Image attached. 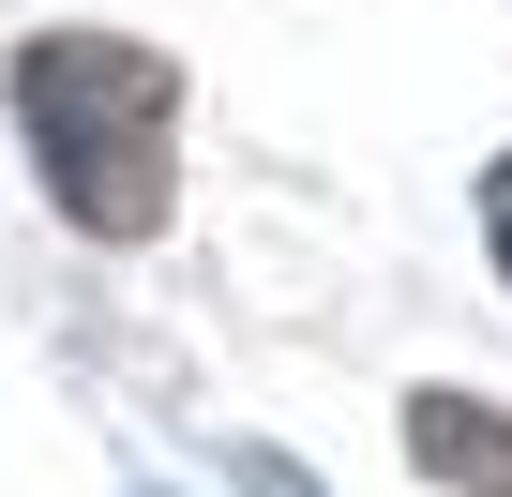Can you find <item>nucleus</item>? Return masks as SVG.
Returning a JSON list of instances; mask_svg holds the SVG:
<instances>
[{
	"instance_id": "nucleus-3",
	"label": "nucleus",
	"mask_w": 512,
	"mask_h": 497,
	"mask_svg": "<svg viewBox=\"0 0 512 497\" xmlns=\"http://www.w3.org/2000/svg\"><path fill=\"white\" fill-rule=\"evenodd\" d=\"M241 497H317V467H287V452H256V437H241Z\"/></svg>"
},
{
	"instance_id": "nucleus-4",
	"label": "nucleus",
	"mask_w": 512,
	"mask_h": 497,
	"mask_svg": "<svg viewBox=\"0 0 512 497\" xmlns=\"http://www.w3.org/2000/svg\"><path fill=\"white\" fill-rule=\"evenodd\" d=\"M482 241H497V272H512V151L482 166Z\"/></svg>"
},
{
	"instance_id": "nucleus-1",
	"label": "nucleus",
	"mask_w": 512,
	"mask_h": 497,
	"mask_svg": "<svg viewBox=\"0 0 512 497\" xmlns=\"http://www.w3.org/2000/svg\"><path fill=\"white\" fill-rule=\"evenodd\" d=\"M166 121H181V76L151 46H121V31L16 46V136H31L46 196L91 241H151L166 226Z\"/></svg>"
},
{
	"instance_id": "nucleus-2",
	"label": "nucleus",
	"mask_w": 512,
	"mask_h": 497,
	"mask_svg": "<svg viewBox=\"0 0 512 497\" xmlns=\"http://www.w3.org/2000/svg\"><path fill=\"white\" fill-rule=\"evenodd\" d=\"M407 452L452 497H512V407H482V392H407Z\"/></svg>"
}]
</instances>
